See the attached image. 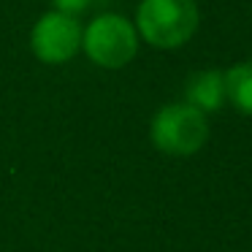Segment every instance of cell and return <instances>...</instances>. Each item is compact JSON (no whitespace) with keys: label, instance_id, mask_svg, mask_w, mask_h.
Listing matches in <instances>:
<instances>
[{"label":"cell","instance_id":"1","mask_svg":"<svg viewBox=\"0 0 252 252\" xmlns=\"http://www.w3.org/2000/svg\"><path fill=\"white\" fill-rule=\"evenodd\" d=\"M195 0H141L136 30L155 49H179L198 30Z\"/></svg>","mask_w":252,"mask_h":252},{"label":"cell","instance_id":"2","mask_svg":"<svg viewBox=\"0 0 252 252\" xmlns=\"http://www.w3.org/2000/svg\"><path fill=\"white\" fill-rule=\"evenodd\" d=\"M152 144L165 155L187 158L195 155L209 138L206 114L190 103H168L155 114L149 127Z\"/></svg>","mask_w":252,"mask_h":252},{"label":"cell","instance_id":"3","mask_svg":"<svg viewBox=\"0 0 252 252\" xmlns=\"http://www.w3.org/2000/svg\"><path fill=\"white\" fill-rule=\"evenodd\" d=\"M82 49L100 68H125L138 52V30L120 14H100L82 33Z\"/></svg>","mask_w":252,"mask_h":252},{"label":"cell","instance_id":"4","mask_svg":"<svg viewBox=\"0 0 252 252\" xmlns=\"http://www.w3.org/2000/svg\"><path fill=\"white\" fill-rule=\"evenodd\" d=\"M30 49L41 63H68L82 49V28L76 17L63 11H49L33 25L30 33Z\"/></svg>","mask_w":252,"mask_h":252},{"label":"cell","instance_id":"5","mask_svg":"<svg viewBox=\"0 0 252 252\" xmlns=\"http://www.w3.org/2000/svg\"><path fill=\"white\" fill-rule=\"evenodd\" d=\"M185 103L195 106L203 114L220 111L228 103V95H225V73L214 71V68L192 73L185 84Z\"/></svg>","mask_w":252,"mask_h":252},{"label":"cell","instance_id":"6","mask_svg":"<svg viewBox=\"0 0 252 252\" xmlns=\"http://www.w3.org/2000/svg\"><path fill=\"white\" fill-rule=\"evenodd\" d=\"M225 95L241 114L252 117V60L236 63L225 71Z\"/></svg>","mask_w":252,"mask_h":252},{"label":"cell","instance_id":"7","mask_svg":"<svg viewBox=\"0 0 252 252\" xmlns=\"http://www.w3.org/2000/svg\"><path fill=\"white\" fill-rule=\"evenodd\" d=\"M93 0H55V6H57V11H63V14H71V17H76L79 11H84V8L90 6Z\"/></svg>","mask_w":252,"mask_h":252}]
</instances>
